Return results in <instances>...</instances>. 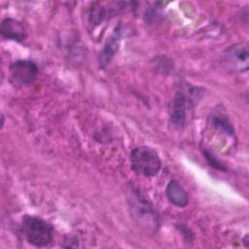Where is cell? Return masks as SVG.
<instances>
[{"mask_svg": "<svg viewBox=\"0 0 249 249\" xmlns=\"http://www.w3.org/2000/svg\"><path fill=\"white\" fill-rule=\"evenodd\" d=\"M22 231L28 243L36 247L48 246L53 239V229L52 225L37 216H24L22 220Z\"/></svg>", "mask_w": 249, "mask_h": 249, "instance_id": "1", "label": "cell"}, {"mask_svg": "<svg viewBox=\"0 0 249 249\" xmlns=\"http://www.w3.org/2000/svg\"><path fill=\"white\" fill-rule=\"evenodd\" d=\"M130 164L136 174L144 177L157 175L161 167V161L158 153L147 146H140L131 151Z\"/></svg>", "mask_w": 249, "mask_h": 249, "instance_id": "2", "label": "cell"}, {"mask_svg": "<svg viewBox=\"0 0 249 249\" xmlns=\"http://www.w3.org/2000/svg\"><path fill=\"white\" fill-rule=\"evenodd\" d=\"M130 205L136 219L148 229H155L158 226V217L152 203L139 192L133 188L130 194Z\"/></svg>", "mask_w": 249, "mask_h": 249, "instance_id": "3", "label": "cell"}, {"mask_svg": "<svg viewBox=\"0 0 249 249\" xmlns=\"http://www.w3.org/2000/svg\"><path fill=\"white\" fill-rule=\"evenodd\" d=\"M10 74L16 83L22 86H28L36 81L39 74V68L36 63L31 60H17L11 64Z\"/></svg>", "mask_w": 249, "mask_h": 249, "instance_id": "4", "label": "cell"}, {"mask_svg": "<svg viewBox=\"0 0 249 249\" xmlns=\"http://www.w3.org/2000/svg\"><path fill=\"white\" fill-rule=\"evenodd\" d=\"M225 61L228 66L238 72H247L249 53L245 44H235L230 47L225 54Z\"/></svg>", "mask_w": 249, "mask_h": 249, "instance_id": "5", "label": "cell"}, {"mask_svg": "<svg viewBox=\"0 0 249 249\" xmlns=\"http://www.w3.org/2000/svg\"><path fill=\"white\" fill-rule=\"evenodd\" d=\"M188 103V97L183 92H177L170 103V123L177 129H181L186 124Z\"/></svg>", "mask_w": 249, "mask_h": 249, "instance_id": "6", "label": "cell"}, {"mask_svg": "<svg viewBox=\"0 0 249 249\" xmlns=\"http://www.w3.org/2000/svg\"><path fill=\"white\" fill-rule=\"evenodd\" d=\"M0 31L2 37L8 40L21 42L27 37V30L22 22L11 18H6L2 20Z\"/></svg>", "mask_w": 249, "mask_h": 249, "instance_id": "7", "label": "cell"}, {"mask_svg": "<svg viewBox=\"0 0 249 249\" xmlns=\"http://www.w3.org/2000/svg\"><path fill=\"white\" fill-rule=\"evenodd\" d=\"M121 24H119L114 32L112 33L111 37L107 40V42L104 45V48L102 52L100 53L99 55V66L100 67H105L111 59L114 57L116 53L119 50L120 47V42L122 38V29H121Z\"/></svg>", "mask_w": 249, "mask_h": 249, "instance_id": "8", "label": "cell"}, {"mask_svg": "<svg viewBox=\"0 0 249 249\" xmlns=\"http://www.w3.org/2000/svg\"><path fill=\"white\" fill-rule=\"evenodd\" d=\"M166 196L168 200L177 207H185L189 202L187 192L176 180H171L166 186Z\"/></svg>", "mask_w": 249, "mask_h": 249, "instance_id": "9", "label": "cell"}, {"mask_svg": "<svg viewBox=\"0 0 249 249\" xmlns=\"http://www.w3.org/2000/svg\"><path fill=\"white\" fill-rule=\"evenodd\" d=\"M210 122H211V124L216 129H219L225 132L226 134L233 135V132H234L233 127L231 126L228 117L222 111H214L210 115Z\"/></svg>", "mask_w": 249, "mask_h": 249, "instance_id": "10", "label": "cell"}, {"mask_svg": "<svg viewBox=\"0 0 249 249\" xmlns=\"http://www.w3.org/2000/svg\"><path fill=\"white\" fill-rule=\"evenodd\" d=\"M203 154H204V157L205 159L207 160V161L209 162L210 165H212L214 168L216 169H219V170H226V167L208 151H203Z\"/></svg>", "mask_w": 249, "mask_h": 249, "instance_id": "11", "label": "cell"}]
</instances>
